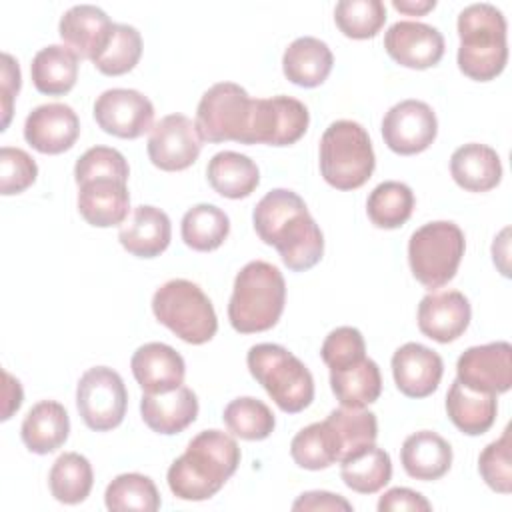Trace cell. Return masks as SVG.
Here are the masks:
<instances>
[{"mask_svg": "<svg viewBox=\"0 0 512 512\" xmlns=\"http://www.w3.org/2000/svg\"><path fill=\"white\" fill-rule=\"evenodd\" d=\"M94 118L106 134L132 140L152 130L154 106L138 90L110 88L96 98Z\"/></svg>", "mask_w": 512, "mask_h": 512, "instance_id": "14", "label": "cell"}, {"mask_svg": "<svg viewBox=\"0 0 512 512\" xmlns=\"http://www.w3.org/2000/svg\"><path fill=\"white\" fill-rule=\"evenodd\" d=\"M454 182L468 192H488L502 180L500 156L494 148L478 142L464 144L450 158Z\"/></svg>", "mask_w": 512, "mask_h": 512, "instance_id": "27", "label": "cell"}, {"mask_svg": "<svg viewBox=\"0 0 512 512\" xmlns=\"http://www.w3.org/2000/svg\"><path fill=\"white\" fill-rule=\"evenodd\" d=\"M172 238V224L164 210L148 204L134 208L130 220H126L118 232V240L132 256L156 258L160 256Z\"/></svg>", "mask_w": 512, "mask_h": 512, "instance_id": "23", "label": "cell"}, {"mask_svg": "<svg viewBox=\"0 0 512 512\" xmlns=\"http://www.w3.org/2000/svg\"><path fill=\"white\" fill-rule=\"evenodd\" d=\"M78 212L96 228L124 224L130 210V194L124 180L94 178L78 186Z\"/></svg>", "mask_w": 512, "mask_h": 512, "instance_id": "22", "label": "cell"}, {"mask_svg": "<svg viewBox=\"0 0 512 512\" xmlns=\"http://www.w3.org/2000/svg\"><path fill=\"white\" fill-rule=\"evenodd\" d=\"M254 380L268 392L274 404L288 414H298L314 400L312 372L280 344H254L246 354Z\"/></svg>", "mask_w": 512, "mask_h": 512, "instance_id": "5", "label": "cell"}, {"mask_svg": "<svg viewBox=\"0 0 512 512\" xmlns=\"http://www.w3.org/2000/svg\"><path fill=\"white\" fill-rule=\"evenodd\" d=\"M70 432L66 408L56 400H40L22 420L20 436L24 446L34 454H50L58 450Z\"/></svg>", "mask_w": 512, "mask_h": 512, "instance_id": "26", "label": "cell"}, {"mask_svg": "<svg viewBox=\"0 0 512 512\" xmlns=\"http://www.w3.org/2000/svg\"><path fill=\"white\" fill-rule=\"evenodd\" d=\"M152 312L160 324L188 344H204L218 330L210 298L198 284L184 278L168 280L154 292Z\"/></svg>", "mask_w": 512, "mask_h": 512, "instance_id": "7", "label": "cell"}, {"mask_svg": "<svg viewBox=\"0 0 512 512\" xmlns=\"http://www.w3.org/2000/svg\"><path fill=\"white\" fill-rule=\"evenodd\" d=\"M340 478L358 494H374L392 478L390 454L376 444H366L340 460Z\"/></svg>", "mask_w": 512, "mask_h": 512, "instance_id": "31", "label": "cell"}, {"mask_svg": "<svg viewBox=\"0 0 512 512\" xmlns=\"http://www.w3.org/2000/svg\"><path fill=\"white\" fill-rule=\"evenodd\" d=\"M308 108L292 96L256 98L250 126V144L290 146L308 130Z\"/></svg>", "mask_w": 512, "mask_h": 512, "instance_id": "11", "label": "cell"}, {"mask_svg": "<svg viewBox=\"0 0 512 512\" xmlns=\"http://www.w3.org/2000/svg\"><path fill=\"white\" fill-rule=\"evenodd\" d=\"M30 76L38 92L62 96L76 84L78 56L66 44H50L40 48L32 58Z\"/></svg>", "mask_w": 512, "mask_h": 512, "instance_id": "32", "label": "cell"}, {"mask_svg": "<svg viewBox=\"0 0 512 512\" xmlns=\"http://www.w3.org/2000/svg\"><path fill=\"white\" fill-rule=\"evenodd\" d=\"M230 232V220L226 212L214 204L192 206L180 226V234L186 246L198 252H210L222 246Z\"/></svg>", "mask_w": 512, "mask_h": 512, "instance_id": "37", "label": "cell"}, {"mask_svg": "<svg viewBox=\"0 0 512 512\" xmlns=\"http://www.w3.org/2000/svg\"><path fill=\"white\" fill-rule=\"evenodd\" d=\"M254 98L234 82H218L210 86L196 108V128L208 142H240L250 144Z\"/></svg>", "mask_w": 512, "mask_h": 512, "instance_id": "9", "label": "cell"}, {"mask_svg": "<svg viewBox=\"0 0 512 512\" xmlns=\"http://www.w3.org/2000/svg\"><path fill=\"white\" fill-rule=\"evenodd\" d=\"M376 166L368 132L354 120L332 122L320 138V172L336 190H356Z\"/></svg>", "mask_w": 512, "mask_h": 512, "instance_id": "6", "label": "cell"}, {"mask_svg": "<svg viewBox=\"0 0 512 512\" xmlns=\"http://www.w3.org/2000/svg\"><path fill=\"white\" fill-rule=\"evenodd\" d=\"M202 136L184 114H168L160 118L148 136V158L164 172H178L192 166L202 150Z\"/></svg>", "mask_w": 512, "mask_h": 512, "instance_id": "12", "label": "cell"}, {"mask_svg": "<svg viewBox=\"0 0 512 512\" xmlns=\"http://www.w3.org/2000/svg\"><path fill=\"white\" fill-rule=\"evenodd\" d=\"M444 374L438 352L418 342H406L392 356V376L396 388L408 398H426L436 392Z\"/></svg>", "mask_w": 512, "mask_h": 512, "instance_id": "20", "label": "cell"}, {"mask_svg": "<svg viewBox=\"0 0 512 512\" xmlns=\"http://www.w3.org/2000/svg\"><path fill=\"white\" fill-rule=\"evenodd\" d=\"M340 32L354 40L374 38L386 22V8L380 0H340L334 8Z\"/></svg>", "mask_w": 512, "mask_h": 512, "instance_id": "41", "label": "cell"}, {"mask_svg": "<svg viewBox=\"0 0 512 512\" xmlns=\"http://www.w3.org/2000/svg\"><path fill=\"white\" fill-rule=\"evenodd\" d=\"M94 484V472L86 456L78 452L60 454L48 474L52 496L62 504H80L88 498Z\"/></svg>", "mask_w": 512, "mask_h": 512, "instance_id": "34", "label": "cell"}, {"mask_svg": "<svg viewBox=\"0 0 512 512\" xmlns=\"http://www.w3.org/2000/svg\"><path fill=\"white\" fill-rule=\"evenodd\" d=\"M330 388L342 406L364 408L380 398V368L372 358L364 356L346 368L330 370Z\"/></svg>", "mask_w": 512, "mask_h": 512, "instance_id": "33", "label": "cell"}, {"mask_svg": "<svg viewBox=\"0 0 512 512\" xmlns=\"http://www.w3.org/2000/svg\"><path fill=\"white\" fill-rule=\"evenodd\" d=\"M496 410V394L472 390L458 378L452 382L446 394L448 418L462 434L468 436H480L488 432L496 420Z\"/></svg>", "mask_w": 512, "mask_h": 512, "instance_id": "29", "label": "cell"}, {"mask_svg": "<svg viewBox=\"0 0 512 512\" xmlns=\"http://www.w3.org/2000/svg\"><path fill=\"white\" fill-rule=\"evenodd\" d=\"M510 428L506 426L502 436L490 442L480 458H478V472L482 480L500 494H510L512 490V464H510Z\"/></svg>", "mask_w": 512, "mask_h": 512, "instance_id": "44", "label": "cell"}, {"mask_svg": "<svg viewBox=\"0 0 512 512\" xmlns=\"http://www.w3.org/2000/svg\"><path fill=\"white\" fill-rule=\"evenodd\" d=\"M334 64L332 50L326 42L314 36H300L296 38L282 56V70L284 76L302 88H316L320 86Z\"/></svg>", "mask_w": 512, "mask_h": 512, "instance_id": "28", "label": "cell"}, {"mask_svg": "<svg viewBox=\"0 0 512 512\" xmlns=\"http://www.w3.org/2000/svg\"><path fill=\"white\" fill-rule=\"evenodd\" d=\"M132 374L146 394L170 392L184 382V358L164 342H148L140 346L130 360Z\"/></svg>", "mask_w": 512, "mask_h": 512, "instance_id": "21", "label": "cell"}, {"mask_svg": "<svg viewBox=\"0 0 512 512\" xmlns=\"http://www.w3.org/2000/svg\"><path fill=\"white\" fill-rule=\"evenodd\" d=\"M128 392L122 376L108 366L88 368L76 386V408L94 432L116 428L126 414Z\"/></svg>", "mask_w": 512, "mask_h": 512, "instance_id": "10", "label": "cell"}, {"mask_svg": "<svg viewBox=\"0 0 512 512\" xmlns=\"http://www.w3.org/2000/svg\"><path fill=\"white\" fill-rule=\"evenodd\" d=\"M320 356L330 370L346 368L366 356V342L358 328L338 326L322 342Z\"/></svg>", "mask_w": 512, "mask_h": 512, "instance_id": "45", "label": "cell"}, {"mask_svg": "<svg viewBox=\"0 0 512 512\" xmlns=\"http://www.w3.org/2000/svg\"><path fill=\"white\" fill-rule=\"evenodd\" d=\"M4 376V410H2V420H8L12 412H16L22 404V386L16 378H12L6 370L2 372Z\"/></svg>", "mask_w": 512, "mask_h": 512, "instance_id": "50", "label": "cell"}, {"mask_svg": "<svg viewBox=\"0 0 512 512\" xmlns=\"http://www.w3.org/2000/svg\"><path fill=\"white\" fill-rule=\"evenodd\" d=\"M104 502H106V508L114 510V512H120V510L154 512L162 504L152 478L138 474V472H128V474L116 476L106 486Z\"/></svg>", "mask_w": 512, "mask_h": 512, "instance_id": "38", "label": "cell"}, {"mask_svg": "<svg viewBox=\"0 0 512 512\" xmlns=\"http://www.w3.org/2000/svg\"><path fill=\"white\" fill-rule=\"evenodd\" d=\"M292 510H346V512H350L352 504L346 498H342L340 494L312 490V492L300 494L294 500Z\"/></svg>", "mask_w": 512, "mask_h": 512, "instance_id": "49", "label": "cell"}, {"mask_svg": "<svg viewBox=\"0 0 512 512\" xmlns=\"http://www.w3.org/2000/svg\"><path fill=\"white\" fill-rule=\"evenodd\" d=\"M400 462L404 472L414 480H438L452 466V448L440 434L420 430L404 440Z\"/></svg>", "mask_w": 512, "mask_h": 512, "instance_id": "25", "label": "cell"}, {"mask_svg": "<svg viewBox=\"0 0 512 512\" xmlns=\"http://www.w3.org/2000/svg\"><path fill=\"white\" fill-rule=\"evenodd\" d=\"M458 68L464 76L488 82L496 78L508 60L506 18L488 4L478 2L466 6L458 14Z\"/></svg>", "mask_w": 512, "mask_h": 512, "instance_id": "3", "label": "cell"}, {"mask_svg": "<svg viewBox=\"0 0 512 512\" xmlns=\"http://www.w3.org/2000/svg\"><path fill=\"white\" fill-rule=\"evenodd\" d=\"M20 90V66L10 54H2V128H8L12 118V102Z\"/></svg>", "mask_w": 512, "mask_h": 512, "instance_id": "48", "label": "cell"}, {"mask_svg": "<svg viewBox=\"0 0 512 512\" xmlns=\"http://www.w3.org/2000/svg\"><path fill=\"white\" fill-rule=\"evenodd\" d=\"M252 222L260 240L274 246L290 270L304 272L320 262L322 230L296 192L286 188L266 192L252 212Z\"/></svg>", "mask_w": 512, "mask_h": 512, "instance_id": "1", "label": "cell"}, {"mask_svg": "<svg viewBox=\"0 0 512 512\" xmlns=\"http://www.w3.org/2000/svg\"><path fill=\"white\" fill-rule=\"evenodd\" d=\"M128 162L126 158L110 146H92L88 148L74 166L76 184H84L94 178H118L128 182Z\"/></svg>", "mask_w": 512, "mask_h": 512, "instance_id": "43", "label": "cell"}, {"mask_svg": "<svg viewBox=\"0 0 512 512\" xmlns=\"http://www.w3.org/2000/svg\"><path fill=\"white\" fill-rule=\"evenodd\" d=\"M470 316V302L458 290L430 292L418 304L420 332L440 344L460 338L470 324Z\"/></svg>", "mask_w": 512, "mask_h": 512, "instance_id": "18", "label": "cell"}, {"mask_svg": "<svg viewBox=\"0 0 512 512\" xmlns=\"http://www.w3.org/2000/svg\"><path fill=\"white\" fill-rule=\"evenodd\" d=\"M438 134L434 110L422 100H402L394 104L382 120L384 144L402 156L424 152Z\"/></svg>", "mask_w": 512, "mask_h": 512, "instance_id": "13", "label": "cell"}, {"mask_svg": "<svg viewBox=\"0 0 512 512\" xmlns=\"http://www.w3.org/2000/svg\"><path fill=\"white\" fill-rule=\"evenodd\" d=\"M286 302L282 272L264 260L248 262L234 278L228 320L240 334L264 332L276 326Z\"/></svg>", "mask_w": 512, "mask_h": 512, "instance_id": "4", "label": "cell"}, {"mask_svg": "<svg viewBox=\"0 0 512 512\" xmlns=\"http://www.w3.org/2000/svg\"><path fill=\"white\" fill-rule=\"evenodd\" d=\"M80 134L76 112L62 102L36 106L24 122L26 142L42 154H62L74 146Z\"/></svg>", "mask_w": 512, "mask_h": 512, "instance_id": "17", "label": "cell"}, {"mask_svg": "<svg viewBox=\"0 0 512 512\" xmlns=\"http://www.w3.org/2000/svg\"><path fill=\"white\" fill-rule=\"evenodd\" d=\"M326 422L338 438L340 460L366 444H374L378 438L376 414L366 408L340 406L326 416Z\"/></svg>", "mask_w": 512, "mask_h": 512, "instance_id": "40", "label": "cell"}, {"mask_svg": "<svg viewBox=\"0 0 512 512\" xmlns=\"http://www.w3.org/2000/svg\"><path fill=\"white\" fill-rule=\"evenodd\" d=\"M140 414L146 426L158 434H178L198 416V398L188 386L162 394H146L140 400Z\"/></svg>", "mask_w": 512, "mask_h": 512, "instance_id": "24", "label": "cell"}, {"mask_svg": "<svg viewBox=\"0 0 512 512\" xmlns=\"http://www.w3.org/2000/svg\"><path fill=\"white\" fill-rule=\"evenodd\" d=\"M388 56L400 66L424 70L436 66L444 56V36L438 28L416 22L398 20L384 34Z\"/></svg>", "mask_w": 512, "mask_h": 512, "instance_id": "16", "label": "cell"}, {"mask_svg": "<svg viewBox=\"0 0 512 512\" xmlns=\"http://www.w3.org/2000/svg\"><path fill=\"white\" fill-rule=\"evenodd\" d=\"M466 250L464 232L458 224L436 220L420 226L408 240V264L414 278L434 290L448 284Z\"/></svg>", "mask_w": 512, "mask_h": 512, "instance_id": "8", "label": "cell"}, {"mask_svg": "<svg viewBox=\"0 0 512 512\" xmlns=\"http://www.w3.org/2000/svg\"><path fill=\"white\" fill-rule=\"evenodd\" d=\"M290 456L306 470H324L340 462V444L332 426L322 420L302 428L290 442Z\"/></svg>", "mask_w": 512, "mask_h": 512, "instance_id": "35", "label": "cell"}, {"mask_svg": "<svg viewBox=\"0 0 512 512\" xmlns=\"http://www.w3.org/2000/svg\"><path fill=\"white\" fill-rule=\"evenodd\" d=\"M222 420L226 428L242 440H264L276 426L272 410L252 396H240L228 402Z\"/></svg>", "mask_w": 512, "mask_h": 512, "instance_id": "39", "label": "cell"}, {"mask_svg": "<svg viewBox=\"0 0 512 512\" xmlns=\"http://www.w3.org/2000/svg\"><path fill=\"white\" fill-rule=\"evenodd\" d=\"M36 176L38 166L28 152L14 146L0 148V194H20L34 184Z\"/></svg>", "mask_w": 512, "mask_h": 512, "instance_id": "46", "label": "cell"}, {"mask_svg": "<svg viewBox=\"0 0 512 512\" xmlns=\"http://www.w3.org/2000/svg\"><path fill=\"white\" fill-rule=\"evenodd\" d=\"M114 22L108 14L92 4H78L66 10L58 24V34L64 44L86 60H96L108 46Z\"/></svg>", "mask_w": 512, "mask_h": 512, "instance_id": "19", "label": "cell"}, {"mask_svg": "<svg viewBox=\"0 0 512 512\" xmlns=\"http://www.w3.org/2000/svg\"><path fill=\"white\" fill-rule=\"evenodd\" d=\"M206 178L214 192L224 198L238 200L250 196L256 190L260 172L256 162L246 154L224 150L210 158L206 166Z\"/></svg>", "mask_w": 512, "mask_h": 512, "instance_id": "30", "label": "cell"}, {"mask_svg": "<svg viewBox=\"0 0 512 512\" xmlns=\"http://www.w3.org/2000/svg\"><path fill=\"white\" fill-rule=\"evenodd\" d=\"M414 210V192L398 180L380 182L366 200V212L374 226L384 230L400 228L408 222Z\"/></svg>", "mask_w": 512, "mask_h": 512, "instance_id": "36", "label": "cell"}, {"mask_svg": "<svg viewBox=\"0 0 512 512\" xmlns=\"http://www.w3.org/2000/svg\"><path fill=\"white\" fill-rule=\"evenodd\" d=\"M392 6L398 12H404L410 16H422L436 6V0H392Z\"/></svg>", "mask_w": 512, "mask_h": 512, "instance_id": "51", "label": "cell"}, {"mask_svg": "<svg viewBox=\"0 0 512 512\" xmlns=\"http://www.w3.org/2000/svg\"><path fill=\"white\" fill-rule=\"evenodd\" d=\"M238 464L240 448L230 434L214 428L202 430L170 464L168 488L180 500H208L226 484Z\"/></svg>", "mask_w": 512, "mask_h": 512, "instance_id": "2", "label": "cell"}, {"mask_svg": "<svg viewBox=\"0 0 512 512\" xmlns=\"http://www.w3.org/2000/svg\"><path fill=\"white\" fill-rule=\"evenodd\" d=\"M398 510L430 512L432 504L420 492L398 486V488H390L380 496L378 512H398Z\"/></svg>", "mask_w": 512, "mask_h": 512, "instance_id": "47", "label": "cell"}, {"mask_svg": "<svg viewBox=\"0 0 512 512\" xmlns=\"http://www.w3.org/2000/svg\"><path fill=\"white\" fill-rule=\"evenodd\" d=\"M456 378L478 392H508L512 386V346L498 340L464 350L456 362Z\"/></svg>", "mask_w": 512, "mask_h": 512, "instance_id": "15", "label": "cell"}, {"mask_svg": "<svg viewBox=\"0 0 512 512\" xmlns=\"http://www.w3.org/2000/svg\"><path fill=\"white\" fill-rule=\"evenodd\" d=\"M142 56V36L130 24H114L106 50L94 60V66L106 76L130 72Z\"/></svg>", "mask_w": 512, "mask_h": 512, "instance_id": "42", "label": "cell"}]
</instances>
